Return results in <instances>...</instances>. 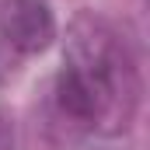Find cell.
<instances>
[{"mask_svg":"<svg viewBox=\"0 0 150 150\" xmlns=\"http://www.w3.org/2000/svg\"><path fill=\"white\" fill-rule=\"evenodd\" d=\"M67 70H74L101 101V119L122 108V115H133L136 101V74L126 56V45L119 42L112 28L91 14H80L70 28V59Z\"/></svg>","mask_w":150,"mask_h":150,"instance_id":"cell-1","label":"cell"},{"mask_svg":"<svg viewBox=\"0 0 150 150\" xmlns=\"http://www.w3.org/2000/svg\"><path fill=\"white\" fill-rule=\"evenodd\" d=\"M52 14L42 0H7L0 7V35L21 52H42L52 42Z\"/></svg>","mask_w":150,"mask_h":150,"instance_id":"cell-2","label":"cell"},{"mask_svg":"<svg viewBox=\"0 0 150 150\" xmlns=\"http://www.w3.org/2000/svg\"><path fill=\"white\" fill-rule=\"evenodd\" d=\"M0 150H14V122L0 108Z\"/></svg>","mask_w":150,"mask_h":150,"instance_id":"cell-3","label":"cell"}]
</instances>
